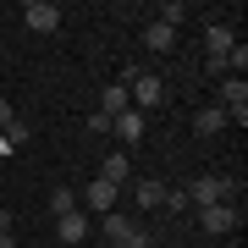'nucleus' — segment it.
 I'll return each mask as SVG.
<instances>
[{
  "label": "nucleus",
  "mask_w": 248,
  "mask_h": 248,
  "mask_svg": "<svg viewBox=\"0 0 248 248\" xmlns=\"http://www.w3.org/2000/svg\"><path fill=\"white\" fill-rule=\"evenodd\" d=\"M99 177H105L110 187H127V182H133V160H127L122 149H116V155H105V166H99Z\"/></svg>",
  "instance_id": "6e6552de"
},
{
  "label": "nucleus",
  "mask_w": 248,
  "mask_h": 248,
  "mask_svg": "<svg viewBox=\"0 0 248 248\" xmlns=\"http://www.w3.org/2000/svg\"><path fill=\"white\" fill-rule=\"evenodd\" d=\"M99 105H105V110H99V116H122V110H133V99H127V83H110V89H105V99H99Z\"/></svg>",
  "instance_id": "ddd939ff"
},
{
  "label": "nucleus",
  "mask_w": 248,
  "mask_h": 248,
  "mask_svg": "<svg viewBox=\"0 0 248 248\" xmlns=\"http://www.w3.org/2000/svg\"><path fill=\"white\" fill-rule=\"evenodd\" d=\"M155 22H166V28H177V22H187V6H182V0H166V6L155 11Z\"/></svg>",
  "instance_id": "2eb2a0df"
},
{
  "label": "nucleus",
  "mask_w": 248,
  "mask_h": 248,
  "mask_svg": "<svg viewBox=\"0 0 248 248\" xmlns=\"http://www.w3.org/2000/svg\"><path fill=\"white\" fill-rule=\"evenodd\" d=\"M182 193H187V210H210V204H226L237 193V182L232 177H199L193 187H182Z\"/></svg>",
  "instance_id": "f257e3e1"
},
{
  "label": "nucleus",
  "mask_w": 248,
  "mask_h": 248,
  "mask_svg": "<svg viewBox=\"0 0 248 248\" xmlns=\"http://www.w3.org/2000/svg\"><path fill=\"white\" fill-rule=\"evenodd\" d=\"M221 127H226V110H221V105H204V110H193V133H199V138H215Z\"/></svg>",
  "instance_id": "1a4fd4ad"
},
{
  "label": "nucleus",
  "mask_w": 248,
  "mask_h": 248,
  "mask_svg": "<svg viewBox=\"0 0 248 248\" xmlns=\"http://www.w3.org/2000/svg\"><path fill=\"white\" fill-rule=\"evenodd\" d=\"M199 226L210 232V237H226V232L237 226V210H232V204H210V210H199Z\"/></svg>",
  "instance_id": "423d86ee"
},
{
  "label": "nucleus",
  "mask_w": 248,
  "mask_h": 248,
  "mask_svg": "<svg viewBox=\"0 0 248 248\" xmlns=\"http://www.w3.org/2000/svg\"><path fill=\"white\" fill-rule=\"evenodd\" d=\"M99 232H105L110 243H138V248L149 243V237H143V232H138L133 221H127V215H116V210H110V215H99Z\"/></svg>",
  "instance_id": "39448f33"
},
{
  "label": "nucleus",
  "mask_w": 248,
  "mask_h": 248,
  "mask_svg": "<svg viewBox=\"0 0 248 248\" xmlns=\"http://www.w3.org/2000/svg\"><path fill=\"white\" fill-rule=\"evenodd\" d=\"M78 199H83V215H89V221H99V215H110V210H116V199H122V187H110L105 177H94V182L83 187Z\"/></svg>",
  "instance_id": "f03ea898"
},
{
  "label": "nucleus",
  "mask_w": 248,
  "mask_h": 248,
  "mask_svg": "<svg viewBox=\"0 0 248 248\" xmlns=\"http://www.w3.org/2000/svg\"><path fill=\"white\" fill-rule=\"evenodd\" d=\"M22 22L33 28V33H61V6H50V0H28V6H22Z\"/></svg>",
  "instance_id": "7ed1b4c3"
},
{
  "label": "nucleus",
  "mask_w": 248,
  "mask_h": 248,
  "mask_svg": "<svg viewBox=\"0 0 248 248\" xmlns=\"http://www.w3.org/2000/svg\"><path fill=\"white\" fill-rule=\"evenodd\" d=\"M110 248H138V243H110Z\"/></svg>",
  "instance_id": "412c9836"
},
{
  "label": "nucleus",
  "mask_w": 248,
  "mask_h": 248,
  "mask_svg": "<svg viewBox=\"0 0 248 248\" xmlns=\"http://www.w3.org/2000/svg\"><path fill=\"white\" fill-rule=\"evenodd\" d=\"M89 232H94V221H89L83 210L61 215V243H89Z\"/></svg>",
  "instance_id": "9b49d317"
},
{
  "label": "nucleus",
  "mask_w": 248,
  "mask_h": 248,
  "mask_svg": "<svg viewBox=\"0 0 248 248\" xmlns=\"http://www.w3.org/2000/svg\"><path fill=\"white\" fill-rule=\"evenodd\" d=\"M0 248H17V237H11V232H6V237H0Z\"/></svg>",
  "instance_id": "aec40b11"
},
{
  "label": "nucleus",
  "mask_w": 248,
  "mask_h": 248,
  "mask_svg": "<svg viewBox=\"0 0 248 248\" xmlns=\"http://www.w3.org/2000/svg\"><path fill=\"white\" fill-rule=\"evenodd\" d=\"M110 133L122 138V143H138V138H143V116H138V110H122V116H110Z\"/></svg>",
  "instance_id": "9d476101"
},
{
  "label": "nucleus",
  "mask_w": 248,
  "mask_h": 248,
  "mask_svg": "<svg viewBox=\"0 0 248 248\" xmlns=\"http://www.w3.org/2000/svg\"><path fill=\"white\" fill-rule=\"evenodd\" d=\"M50 210H55V221L72 215V210H78V193H72V187H55V193H50Z\"/></svg>",
  "instance_id": "4468645a"
},
{
  "label": "nucleus",
  "mask_w": 248,
  "mask_h": 248,
  "mask_svg": "<svg viewBox=\"0 0 248 248\" xmlns=\"http://www.w3.org/2000/svg\"><path fill=\"white\" fill-rule=\"evenodd\" d=\"M127 187H133V204H138V210H160V204H166V182H155V177H133Z\"/></svg>",
  "instance_id": "0eeeda50"
},
{
  "label": "nucleus",
  "mask_w": 248,
  "mask_h": 248,
  "mask_svg": "<svg viewBox=\"0 0 248 248\" xmlns=\"http://www.w3.org/2000/svg\"><path fill=\"white\" fill-rule=\"evenodd\" d=\"M6 232H11V210H0V237H6Z\"/></svg>",
  "instance_id": "a211bd4d"
},
{
  "label": "nucleus",
  "mask_w": 248,
  "mask_h": 248,
  "mask_svg": "<svg viewBox=\"0 0 248 248\" xmlns=\"http://www.w3.org/2000/svg\"><path fill=\"white\" fill-rule=\"evenodd\" d=\"M160 210H177V215H182V210H187V193H171V187H166V204H160Z\"/></svg>",
  "instance_id": "dca6fc26"
},
{
  "label": "nucleus",
  "mask_w": 248,
  "mask_h": 248,
  "mask_svg": "<svg viewBox=\"0 0 248 248\" xmlns=\"http://www.w3.org/2000/svg\"><path fill=\"white\" fill-rule=\"evenodd\" d=\"M143 248H155V243H143Z\"/></svg>",
  "instance_id": "4be33fe9"
},
{
  "label": "nucleus",
  "mask_w": 248,
  "mask_h": 248,
  "mask_svg": "<svg viewBox=\"0 0 248 248\" xmlns=\"http://www.w3.org/2000/svg\"><path fill=\"white\" fill-rule=\"evenodd\" d=\"M143 45H149V50H171V45H177V28H166V22H143Z\"/></svg>",
  "instance_id": "f8f14e48"
},
{
  "label": "nucleus",
  "mask_w": 248,
  "mask_h": 248,
  "mask_svg": "<svg viewBox=\"0 0 248 248\" xmlns=\"http://www.w3.org/2000/svg\"><path fill=\"white\" fill-rule=\"evenodd\" d=\"M11 122H17V110H11V99H6V94H0V133H6V127H11Z\"/></svg>",
  "instance_id": "f3484780"
},
{
  "label": "nucleus",
  "mask_w": 248,
  "mask_h": 248,
  "mask_svg": "<svg viewBox=\"0 0 248 248\" xmlns=\"http://www.w3.org/2000/svg\"><path fill=\"white\" fill-rule=\"evenodd\" d=\"M204 50H210V66H215V72H221V61H226V55H232V50H237V33H232V28H226V22H215V28H210V33H204Z\"/></svg>",
  "instance_id": "20e7f679"
},
{
  "label": "nucleus",
  "mask_w": 248,
  "mask_h": 248,
  "mask_svg": "<svg viewBox=\"0 0 248 248\" xmlns=\"http://www.w3.org/2000/svg\"><path fill=\"white\" fill-rule=\"evenodd\" d=\"M11 149H17V143H11V138H6V133H0V155H11Z\"/></svg>",
  "instance_id": "6ab92c4d"
}]
</instances>
